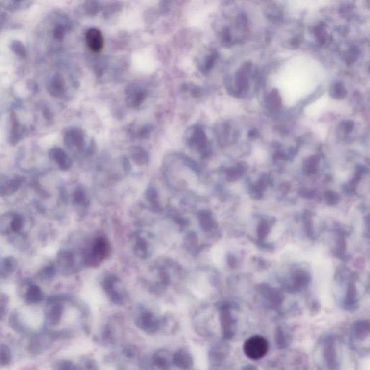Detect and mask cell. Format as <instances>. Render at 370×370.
I'll return each mask as SVG.
<instances>
[{"instance_id": "5b68a950", "label": "cell", "mask_w": 370, "mask_h": 370, "mask_svg": "<svg viewBox=\"0 0 370 370\" xmlns=\"http://www.w3.org/2000/svg\"><path fill=\"white\" fill-rule=\"evenodd\" d=\"M62 315V306L59 304H54L47 314L49 322L51 325H57L60 321Z\"/></svg>"}, {"instance_id": "8992f818", "label": "cell", "mask_w": 370, "mask_h": 370, "mask_svg": "<svg viewBox=\"0 0 370 370\" xmlns=\"http://www.w3.org/2000/svg\"><path fill=\"white\" fill-rule=\"evenodd\" d=\"M43 299V294L40 288L37 286H31L26 294V301L28 304L39 302Z\"/></svg>"}, {"instance_id": "9c48e42d", "label": "cell", "mask_w": 370, "mask_h": 370, "mask_svg": "<svg viewBox=\"0 0 370 370\" xmlns=\"http://www.w3.org/2000/svg\"><path fill=\"white\" fill-rule=\"evenodd\" d=\"M21 179H14L9 182L7 185L3 186L0 188V193L2 195L11 194L18 190V187L21 185Z\"/></svg>"}, {"instance_id": "7c38bea8", "label": "cell", "mask_w": 370, "mask_h": 370, "mask_svg": "<svg viewBox=\"0 0 370 370\" xmlns=\"http://www.w3.org/2000/svg\"><path fill=\"white\" fill-rule=\"evenodd\" d=\"M23 226V219L22 217L19 216H15L13 218V220L11 221V223H10V227L13 231H18L21 229Z\"/></svg>"}, {"instance_id": "7a4b0ae2", "label": "cell", "mask_w": 370, "mask_h": 370, "mask_svg": "<svg viewBox=\"0 0 370 370\" xmlns=\"http://www.w3.org/2000/svg\"><path fill=\"white\" fill-rule=\"evenodd\" d=\"M86 44L88 48L93 52L99 53L103 47V37L99 30L91 28L87 31L86 35Z\"/></svg>"}, {"instance_id": "52a82bcc", "label": "cell", "mask_w": 370, "mask_h": 370, "mask_svg": "<svg viewBox=\"0 0 370 370\" xmlns=\"http://www.w3.org/2000/svg\"><path fill=\"white\" fill-rule=\"evenodd\" d=\"M12 353L6 344L0 345V365L5 366L11 362Z\"/></svg>"}, {"instance_id": "30bf717a", "label": "cell", "mask_w": 370, "mask_h": 370, "mask_svg": "<svg viewBox=\"0 0 370 370\" xmlns=\"http://www.w3.org/2000/svg\"><path fill=\"white\" fill-rule=\"evenodd\" d=\"M153 363L157 368L161 370H168L170 369V362L168 359L164 356L156 354L153 357Z\"/></svg>"}, {"instance_id": "3957f363", "label": "cell", "mask_w": 370, "mask_h": 370, "mask_svg": "<svg viewBox=\"0 0 370 370\" xmlns=\"http://www.w3.org/2000/svg\"><path fill=\"white\" fill-rule=\"evenodd\" d=\"M138 322L142 330L149 333H155L159 327V321L153 314L148 312L142 314Z\"/></svg>"}, {"instance_id": "5bb4252c", "label": "cell", "mask_w": 370, "mask_h": 370, "mask_svg": "<svg viewBox=\"0 0 370 370\" xmlns=\"http://www.w3.org/2000/svg\"><path fill=\"white\" fill-rule=\"evenodd\" d=\"M44 272H45V274L47 276L51 277L55 273V270H54V268L51 267H51L47 268V269H45V271H44Z\"/></svg>"}, {"instance_id": "6da1fadb", "label": "cell", "mask_w": 370, "mask_h": 370, "mask_svg": "<svg viewBox=\"0 0 370 370\" xmlns=\"http://www.w3.org/2000/svg\"><path fill=\"white\" fill-rule=\"evenodd\" d=\"M269 350V343L261 336L249 338L243 345V351L247 357L252 360H259L264 357Z\"/></svg>"}, {"instance_id": "4fadbf2b", "label": "cell", "mask_w": 370, "mask_h": 370, "mask_svg": "<svg viewBox=\"0 0 370 370\" xmlns=\"http://www.w3.org/2000/svg\"><path fill=\"white\" fill-rule=\"evenodd\" d=\"M74 199L77 203L83 204L86 202V198L84 193L82 190H77L74 193Z\"/></svg>"}, {"instance_id": "277c9868", "label": "cell", "mask_w": 370, "mask_h": 370, "mask_svg": "<svg viewBox=\"0 0 370 370\" xmlns=\"http://www.w3.org/2000/svg\"><path fill=\"white\" fill-rule=\"evenodd\" d=\"M173 361L176 366L182 370L190 369L193 365V359L191 356L183 350L177 351L175 354Z\"/></svg>"}, {"instance_id": "8fae6325", "label": "cell", "mask_w": 370, "mask_h": 370, "mask_svg": "<svg viewBox=\"0 0 370 370\" xmlns=\"http://www.w3.org/2000/svg\"><path fill=\"white\" fill-rule=\"evenodd\" d=\"M76 366H74L71 362L66 360L58 362L54 367V370H75Z\"/></svg>"}, {"instance_id": "ba28073f", "label": "cell", "mask_w": 370, "mask_h": 370, "mask_svg": "<svg viewBox=\"0 0 370 370\" xmlns=\"http://www.w3.org/2000/svg\"><path fill=\"white\" fill-rule=\"evenodd\" d=\"M17 266V261L13 257H7L3 262L1 272L4 275L13 273Z\"/></svg>"}]
</instances>
